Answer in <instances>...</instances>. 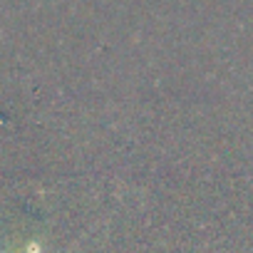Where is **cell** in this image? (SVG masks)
<instances>
[{
	"mask_svg": "<svg viewBox=\"0 0 253 253\" xmlns=\"http://www.w3.org/2000/svg\"><path fill=\"white\" fill-rule=\"evenodd\" d=\"M28 253H42V251H40L38 243H30V246H28Z\"/></svg>",
	"mask_w": 253,
	"mask_h": 253,
	"instance_id": "1",
	"label": "cell"
}]
</instances>
